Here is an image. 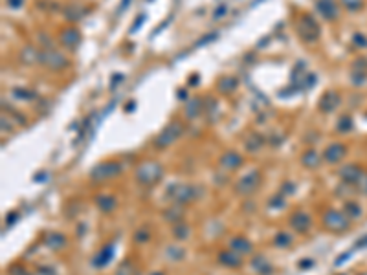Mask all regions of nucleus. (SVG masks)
<instances>
[{
    "instance_id": "37",
    "label": "nucleus",
    "mask_w": 367,
    "mask_h": 275,
    "mask_svg": "<svg viewBox=\"0 0 367 275\" xmlns=\"http://www.w3.org/2000/svg\"><path fill=\"white\" fill-rule=\"evenodd\" d=\"M226 13H228V4H219V6L213 9L211 13V19L213 20H220L222 17H224Z\"/></svg>"
},
{
    "instance_id": "23",
    "label": "nucleus",
    "mask_w": 367,
    "mask_h": 275,
    "mask_svg": "<svg viewBox=\"0 0 367 275\" xmlns=\"http://www.w3.org/2000/svg\"><path fill=\"white\" fill-rule=\"evenodd\" d=\"M264 145V138L261 134H250L245 141V149L250 154H255L257 151H261Z\"/></svg>"
},
{
    "instance_id": "41",
    "label": "nucleus",
    "mask_w": 367,
    "mask_h": 275,
    "mask_svg": "<svg viewBox=\"0 0 367 275\" xmlns=\"http://www.w3.org/2000/svg\"><path fill=\"white\" fill-rule=\"evenodd\" d=\"M6 4L13 9H19V7L24 6V0H6Z\"/></svg>"
},
{
    "instance_id": "21",
    "label": "nucleus",
    "mask_w": 367,
    "mask_h": 275,
    "mask_svg": "<svg viewBox=\"0 0 367 275\" xmlns=\"http://www.w3.org/2000/svg\"><path fill=\"white\" fill-rule=\"evenodd\" d=\"M116 204L118 202L112 195H97L96 196V205L101 213H112L116 209Z\"/></svg>"
},
{
    "instance_id": "36",
    "label": "nucleus",
    "mask_w": 367,
    "mask_h": 275,
    "mask_svg": "<svg viewBox=\"0 0 367 275\" xmlns=\"http://www.w3.org/2000/svg\"><path fill=\"white\" fill-rule=\"evenodd\" d=\"M165 257H167V259H171V261H180V259H184V251H182L180 248L169 246L167 250H165Z\"/></svg>"
},
{
    "instance_id": "22",
    "label": "nucleus",
    "mask_w": 367,
    "mask_h": 275,
    "mask_svg": "<svg viewBox=\"0 0 367 275\" xmlns=\"http://www.w3.org/2000/svg\"><path fill=\"white\" fill-rule=\"evenodd\" d=\"M251 266H253V270H255V274L259 275H270L272 274V264L266 261V257L263 255H257L251 259Z\"/></svg>"
},
{
    "instance_id": "2",
    "label": "nucleus",
    "mask_w": 367,
    "mask_h": 275,
    "mask_svg": "<svg viewBox=\"0 0 367 275\" xmlns=\"http://www.w3.org/2000/svg\"><path fill=\"white\" fill-rule=\"evenodd\" d=\"M167 198L173 200L174 204L186 205L191 204L199 198V189L191 184H184V182H176L167 187Z\"/></svg>"
},
{
    "instance_id": "35",
    "label": "nucleus",
    "mask_w": 367,
    "mask_h": 275,
    "mask_svg": "<svg viewBox=\"0 0 367 275\" xmlns=\"http://www.w3.org/2000/svg\"><path fill=\"white\" fill-rule=\"evenodd\" d=\"M353 44L356 46V48H360V50H366L367 48V35L366 33H354L353 35Z\"/></svg>"
},
{
    "instance_id": "39",
    "label": "nucleus",
    "mask_w": 367,
    "mask_h": 275,
    "mask_svg": "<svg viewBox=\"0 0 367 275\" xmlns=\"http://www.w3.org/2000/svg\"><path fill=\"white\" fill-rule=\"evenodd\" d=\"M15 96L19 97V99H33V92H28V90H22V88H15Z\"/></svg>"
},
{
    "instance_id": "17",
    "label": "nucleus",
    "mask_w": 367,
    "mask_h": 275,
    "mask_svg": "<svg viewBox=\"0 0 367 275\" xmlns=\"http://www.w3.org/2000/svg\"><path fill=\"white\" fill-rule=\"evenodd\" d=\"M230 250L237 251L239 255L245 257V255H248V253H251L253 246H251V242L246 237H233L232 240H230Z\"/></svg>"
},
{
    "instance_id": "11",
    "label": "nucleus",
    "mask_w": 367,
    "mask_h": 275,
    "mask_svg": "<svg viewBox=\"0 0 367 275\" xmlns=\"http://www.w3.org/2000/svg\"><path fill=\"white\" fill-rule=\"evenodd\" d=\"M345 154H347V145L341 143V141H332L323 151V160L330 163V165H336V163H340L345 158Z\"/></svg>"
},
{
    "instance_id": "25",
    "label": "nucleus",
    "mask_w": 367,
    "mask_h": 275,
    "mask_svg": "<svg viewBox=\"0 0 367 275\" xmlns=\"http://www.w3.org/2000/svg\"><path fill=\"white\" fill-rule=\"evenodd\" d=\"M20 59L24 64H35L41 63V50H35V48H24L20 51Z\"/></svg>"
},
{
    "instance_id": "42",
    "label": "nucleus",
    "mask_w": 367,
    "mask_h": 275,
    "mask_svg": "<svg viewBox=\"0 0 367 275\" xmlns=\"http://www.w3.org/2000/svg\"><path fill=\"white\" fill-rule=\"evenodd\" d=\"M283 191H286V195H288V193L294 191V186H292V184H288V186L285 184V186H283Z\"/></svg>"
},
{
    "instance_id": "38",
    "label": "nucleus",
    "mask_w": 367,
    "mask_h": 275,
    "mask_svg": "<svg viewBox=\"0 0 367 275\" xmlns=\"http://www.w3.org/2000/svg\"><path fill=\"white\" fill-rule=\"evenodd\" d=\"M354 189H356V191L360 193V195H364V196H367V173L364 174V176H362V178H360V182L356 184V187H354Z\"/></svg>"
},
{
    "instance_id": "12",
    "label": "nucleus",
    "mask_w": 367,
    "mask_h": 275,
    "mask_svg": "<svg viewBox=\"0 0 367 275\" xmlns=\"http://www.w3.org/2000/svg\"><path fill=\"white\" fill-rule=\"evenodd\" d=\"M316 9L327 22H334L340 17V4L336 0H316Z\"/></svg>"
},
{
    "instance_id": "20",
    "label": "nucleus",
    "mask_w": 367,
    "mask_h": 275,
    "mask_svg": "<svg viewBox=\"0 0 367 275\" xmlns=\"http://www.w3.org/2000/svg\"><path fill=\"white\" fill-rule=\"evenodd\" d=\"M44 242H46V246L52 248L53 251H59L66 246V237L63 235V233H59V231H52V233L46 235Z\"/></svg>"
},
{
    "instance_id": "14",
    "label": "nucleus",
    "mask_w": 367,
    "mask_h": 275,
    "mask_svg": "<svg viewBox=\"0 0 367 275\" xmlns=\"http://www.w3.org/2000/svg\"><path fill=\"white\" fill-rule=\"evenodd\" d=\"M243 163H245L243 156H241L239 153H235V151H228V153H224L219 160V165L222 171H237Z\"/></svg>"
},
{
    "instance_id": "15",
    "label": "nucleus",
    "mask_w": 367,
    "mask_h": 275,
    "mask_svg": "<svg viewBox=\"0 0 367 275\" xmlns=\"http://www.w3.org/2000/svg\"><path fill=\"white\" fill-rule=\"evenodd\" d=\"M59 40H61V44L65 46V48H68V50H74L76 46L81 42V33L76 30V28H66V30H63L61 32V35H59Z\"/></svg>"
},
{
    "instance_id": "7",
    "label": "nucleus",
    "mask_w": 367,
    "mask_h": 275,
    "mask_svg": "<svg viewBox=\"0 0 367 275\" xmlns=\"http://www.w3.org/2000/svg\"><path fill=\"white\" fill-rule=\"evenodd\" d=\"M41 64L52 72L65 70L68 66V59L61 53L59 50H53V48H44L41 50Z\"/></svg>"
},
{
    "instance_id": "4",
    "label": "nucleus",
    "mask_w": 367,
    "mask_h": 275,
    "mask_svg": "<svg viewBox=\"0 0 367 275\" xmlns=\"http://www.w3.org/2000/svg\"><path fill=\"white\" fill-rule=\"evenodd\" d=\"M322 224L325 226L327 231L332 233H345L351 228V220L347 218V215L338 209H327L322 217Z\"/></svg>"
},
{
    "instance_id": "26",
    "label": "nucleus",
    "mask_w": 367,
    "mask_h": 275,
    "mask_svg": "<svg viewBox=\"0 0 367 275\" xmlns=\"http://www.w3.org/2000/svg\"><path fill=\"white\" fill-rule=\"evenodd\" d=\"M292 242H294V238L286 231H277L276 237H274V246L276 248H290Z\"/></svg>"
},
{
    "instance_id": "5",
    "label": "nucleus",
    "mask_w": 367,
    "mask_h": 275,
    "mask_svg": "<svg viewBox=\"0 0 367 275\" xmlns=\"http://www.w3.org/2000/svg\"><path fill=\"white\" fill-rule=\"evenodd\" d=\"M182 134H184V123L174 119V121L169 123L167 127H163V130L155 138V147H158V149L169 147V145H173L174 141L178 140Z\"/></svg>"
},
{
    "instance_id": "29",
    "label": "nucleus",
    "mask_w": 367,
    "mask_h": 275,
    "mask_svg": "<svg viewBox=\"0 0 367 275\" xmlns=\"http://www.w3.org/2000/svg\"><path fill=\"white\" fill-rule=\"evenodd\" d=\"M189 226L184 224V222H178V224L173 226V235L174 238H178V240H186L187 237H189Z\"/></svg>"
},
{
    "instance_id": "28",
    "label": "nucleus",
    "mask_w": 367,
    "mask_h": 275,
    "mask_svg": "<svg viewBox=\"0 0 367 275\" xmlns=\"http://www.w3.org/2000/svg\"><path fill=\"white\" fill-rule=\"evenodd\" d=\"M200 107H202V101H200V99H193V101L187 103V109L184 110V112H186L187 119H193V118H197V116L200 114Z\"/></svg>"
},
{
    "instance_id": "40",
    "label": "nucleus",
    "mask_w": 367,
    "mask_h": 275,
    "mask_svg": "<svg viewBox=\"0 0 367 275\" xmlns=\"http://www.w3.org/2000/svg\"><path fill=\"white\" fill-rule=\"evenodd\" d=\"M9 275H30V272L24 266H11L9 268Z\"/></svg>"
},
{
    "instance_id": "9",
    "label": "nucleus",
    "mask_w": 367,
    "mask_h": 275,
    "mask_svg": "<svg viewBox=\"0 0 367 275\" xmlns=\"http://www.w3.org/2000/svg\"><path fill=\"white\" fill-rule=\"evenodd\" d=\"M364 174H366V171L362 169V165H356V163L343 165V167H340V171H338V176H340L341 184L353 186V187H356V184L360 182V178Z\"/></svg>"
},
{
    "instance_id": "3",
    "label": "nucleus",
    "mask_w": 367,
    "mask_h": 275,
    "mask_svg": "<svg viewBox=\"0 0 367 275\" xmlns=\"http://www.w3.org/2000/svg\"><path fill=\"white\" fill-rule=\"evenodd\" d=\"M122 171H123V167L120 161H101V163H97V165L92 167V171L88 176H90V180L94 184H105V182H109V180L116 178Z\"/></svg>"
},
{
    "instance_id": "43",
    "label": "nucleus",
    "mask_w": 367,
    "mask_h": 275,
    "mask_svg": "<svg viewBox=\"0 0 367 275\" xmlns=\"http://www.w3.org/2000/svg\"><path fill=\"white\" fill-rule=\"evenodd\" d=\"M153 275H163V274H162V272H156V274H153Z\"/></svg>"
},
{
    "instance_id": "10",
    "label": "nucleus",
    "mask_w": 367,
    "mask_h": 275,
    "mask_svg": "<svg viewBox=\"0 0 367 275\" xmlns=\"http://www.w3.org/2000/svg\"><path fill=\"white\" fill-rule=\"evenodd\" d=\"M288 224H290V228H292L294 231H297V233L305 235V233H309L310 228H312V218H310V215L307 211L297 209V211H294L292 215H290Z\"/></svg>"
},
{
    "instance_id": "33",
    "label": "nucleus",
    "mask_w": 367,
    "mask_h": 275,
    "mask_svg": "<svg viewBox=\"0 0 367 275\" xmlns=\"http://www.w3.org/2000/svg\"><path fill=\"white\" fill-rule=\"evenodd\" d=\"M147 240H151V231L145 226H140L134 233V242H147Z\"/></svg>"
},
{
    "instance_id": "32",
    "label": "nucleus",
    "mask_w": 367,
    "mask_h": 275,
    "mask_svg": "<svg viewBox=\"0 0 367 275\" xmlns=\"http://www.w3.org/2000/svg\"><path fill=\"white\" fill-rule=\"evenodd\" d=\"M182 217H184V211H182V207L178 204H176V207H173V209H167V213H165V218H167V220H171V222H174V224H178Z\"/></svg>"
},
{
    "instance_id": "18",
    "label": "nucleus",
    "mask_w": 367,
    "mask_h": 275,
    "mask_svg": "<svg viewBox=\"0 0 367 275\" xmlns=\"http://www.w3.org/2000/svg\"><path fill=\"white\" fill-rule=\"evenodd\" d=\"M301 163L307 169H318L320 163H322V156H320V153L316 149H309V151H305L301 154Z\"/></svg>"
},
{
    "instance_id": "34",
    "label": "nucleus",
    "mask_w": 367,
    "mask_h": 275,
    "mask_svg": "<svg viewBox=\"0 0 367 275\" xmlns=\"http://www.w3.org/2000/svg\"><path fill=\"white\" fill-rule=\"evenodd\" d=\"M116 275H136V266L132 264V261H125V263L118 268Z\"/></svg>"
},
{
    "instance_id": "30",
    "label": "nucleus",
    "mask_w": 367,
    "mask_h": 275,
    "mask_svg": "<svg viewBox=\"0 0 367 275\" xmlns=\"http://www.w3.org/2000/svg\"><path fill=\"white\" fill-rule=\"evenodd\" d=\"M336 128H338V132H341V134L351 132V130H353V119H351V116H345V114L341 116L340 119H338Z\"/></svg>"
},
{
    "instance_id": "8",
    "label": "nucleus",
    "mask_w": 367,
    "mask_h": 275,
    "mask_svg": "<svg viewBox=\"0 0 367 275\" xmlns=\"http://www.w3.org/2000/svg\"><path fill=\"white\" fill-rule=\"evenodd\" d=\"M259 180H261V174H259L257 171L246 173L245 176H241L239 182L235 184V193H237L239 196H248V195H251V193L257 189Z\"/></svg>"
},
{
    "instance_id": "27",
    "label": "nucleus",
    "mask_w": 367,
    "mask_h": 275,
    "mask_svg": "<svg viewBox=\"0 0 367 275\" xmlns=\"http://www.w3.org/2000/svg\"><path fill=\"white\" fill-rule=\"evenodd\" d=\"M364 0H340V6L349 13H358L364 9Z\"/></svg>"
},
{
    "instance_id": "31",
    "label": "nucleus",
    "mask_w": 367,
    "mask_h": 275,
    "mask_svg": "<svg viewBox=\"0 0 367 275\" xmlns=\"http://www.w3.org/2000/svg\"><path fill=\"white\" fill-rule=\"evenodd\" d=\"M235 86H237V81L233 77H222L219 81V90L222 94H228V92L235 90Z\"/></svg>"
},
{
    "instance_id": "19",
    "label": "nucleus",
    "mask_w": 367,
    "mask_h": 275,
    "mask_svg": "<svg viewBox=\"0 0 367 275\" xmlns=\"http://www.w3.org/2000/svg\"><path fill=\"white\" fill-rule=\"evenodd\" d=\"M343 213L347 215V218L353 222V220H358V218H362V215H364V209H362V205L356 202V200H345L343 202Z\"/></svg>"
},
{
    "instance_id": "24",
    "label": "nucleus",
    "mask_w": 367,
    "mask_h": 275,
    "mask_svg": "<svg viewBox=\"0 0 367 275\" xmlns=\"http://www.w3.org/2000/svg\"><path fill=\"white\" fill-rule=\"evenodd\" d=\"M112 250H114V248H112L110 244L103 246V248L99 250V253L94 257V266H97V268H103V266H107V263L112 259Z\"/></svg>"
},
{
    "instance_id": "13",
    "label": "nucleus",
    "mask_w": 367,
    "mask_h": 275,
    "mask_svg": "<svg viewBox=\"0 0 367 275\" xmlns=\"http://www.w3.org/2000/svg\"><path fill=\"white\" fill-rule=\"evenodd\" d=\"M340 101H341V97L338 92H334V90H327V92L320 97V101H318V109H320V112H323V114H328V112H332V110L338 109Z\"/></svg>"
},
{
    "instance_id": "6",
    "label": "nucleus",
    "mask_w": 367,
    "mask_h": 275,
    "mask_svg": "<svg viewBox=\"0 0 367 275\" xmlns=\"http://www.w3.org/2000/svg\"><path fill=\"white\" fill-rule=\"evenodd\" d=\"M296 30H297L299 39L305 40V42H309V44H312V42H316V40L320 39V26H318V22H316L310 15L299 17V20H297V24H296Z\"/></svg>"
},
{
    "instance_id": "1",
    "label": "nucleus",
    "mask_w": 367,
    "mask_h": 275,
    "mask_svg": "<svg viewBox=\"0 0 367 275\" xmlns=\"http://www.w3.org/2000/svg\"><path fill=\"white\" fill-rule=\"evenodd\" d=\"M136 180L142 186H155L163 176V167L155 160H145L136 167Z\"/></svg>"
},
{
    "instance_id": "16",
    "label": "nucleus",
    "mask_w": 367,
    "mask_h": 275,
    "mask_svg": "<svg viewBox=\"0 0 367 275\" xmlns=\"http://www.w3.org/2000/svg\"><path fill=\"white\" fill-rule=\"evenodd\" d=\"M219 263L226 268H239L243 264V255L233 250H224L219 253Z\"/></svg>"
}]
</instances>
